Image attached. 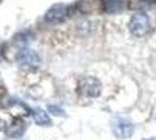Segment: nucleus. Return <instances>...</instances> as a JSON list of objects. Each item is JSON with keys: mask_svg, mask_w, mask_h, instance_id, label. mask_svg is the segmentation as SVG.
Returning a JSON list of instances; mask_svg holds the SVG:
<instances>
[{"mask_svg": "<svg viewBox=\"0 0 156 140\" xmlns=\"http://www.w3.org/2000/svg\"><path fill=\"white\" fill-rule=\"evenodd\" d=\"M124 0H104V9L107 14H119L121 11H124Z\"/></svg>", "mask_w": 156, "mask_h": 140, "instance_id": "423d86ee", "label": "nucleus"}, {"mask_svg": "<svg viewBox=\"0 0 156 140\" xmlns=\"http://www.w3.org/2000/svg\"><path fill=\"white\" fill-rule=\"evenodd\" d=\"M79 91L83 97H88V99H94V97H99L101 92H102V85L98 79L91 77V76H87V77H82L80 82H79Z\"/></svg>", "mask_w": 156, "mask_h": 140, "instance_id": "f03ea898", "label": "nucleus"}, {"mask_svg": "<svg viewBox=\"0 0 156 140\" xmlns=\"http://www.w3.org/2000/svg\"><path fill=\"white\" fill-rule=\"evenodd\" d=\"M31 115H33L34 122L37 125H40V126H50L51 125V119H50L48 112H45V111L40 109V108H34L31 111Z\"/></svg>", "mask_w": 156, "mask_h": 140, "instance_id": "6e6552de", "label": "nucleus"}, {"mask_svg": "<svg viewBox=\"0 0 156 140\" xmlns=\"http://www.w3.org/2000/svg\"><path fill=\"white\" fill-rule=\"evenodd\" d=\"M70 12V8L65 3H56L45 12V22L47 23H60L66 19Z\"/></svg>", "mask_w": 156, "mask_h": 140, "instance_id": "20e7f679", "label": "nucleus"}, {"mask_svg": "<svg viewBox=\"0 0 156 140\" xmlns=\"http://www.w3.org/2000/svg\"><path fill=\"white\" fill-rule=\"evenodd\" d=\"M23 131H25V122L22 119H14L12 123L8 126L6 134L12 138H17V137H20L22 134H23Z\"/></svg>", "mask_w": 156, "mask_h": 140, "instance_id": "0eeeda50", "label": "nucleus"}, {"mask_svg": "<svg viewBox=\"0 0 156 140\" xmlns=\"http://www.w3.org/2000/svg\"><path fill=\"white\" fill-rule=\"evenodd\" d=\"M128 29L135 37H144L150 31V19L145 12L133 14L128 22Z\"/></svg>", "mask_w": 156, "mask_h": 140, "instance_id": "f257e3e1", "label": "nucleus"}, {"mask_svg": "<svg viewBox=\"0 0 156 140\" xmlns=\"http://www.w3.org/2000/svg\"><path fill=\"white\" fill-rule=\"evenodd\" d=\"M19 62H20L22 65H25V66L33 68V66H37V65L40 63V57H39V54H37L36 51H33V50H22V51L19 53Z\"/></svg>", "mask_w": 156, "mask_h": 140, "instance_id": "39448f33", "label": "nucleus"}, {"mask_svg": "<svg viewBox=\"0 0 156 140\" xmlns=\"http://www.w3.org/2000/svg\"><path fill=\"white\" fill-rule=\"evenodd\" d=\"M154 5V0H133V2H130V8L139 9V12H144V9L153 8Z\"/></svg>", "mask_w": 156, "mask_h": 140, "instance_id": "1a4fd4ad", "label": "nucleus"}, {"mask_svg": "<svg viewBox=\"0 0 156 140\" xmlns=\"http://www.w3.org/2000/svg\"><path fill=\"white\" fill-rule=\"evenodd\" d=\"M48 112H51L53 115H57V117H63L65 115V111L60 106H56V105H50L48 106Z\"/></svg>", "mask_w": 156, "mask_h": 140, "instance_id": "9d476101", "label": "nucleus"}, {"mask_svg": "<svg viewBox=\"0 0 156 140\" xmlns=\"http://www.w3.org/2000/svg\"><path fill=\"white\" fill-rule=\"evenodd\" d=\"M5 94H6V91H5L3 88H0V100H2V99L5 97Z\"/></svg>", "mask_w": 156, "mask_h": 140, "instance_id": "9b49d317", "label": "nucleus"}, {"mask_svg": "<svg viewBox=\"0 0 156 140\" xmlns=\"http://www.w3.org/2000/svg\"><path fill=\"white\" fill-rule=\"evenodd\" d=\"M147 140H156V138H147Z\"/></svg>", "mask_w": 156, "mask_h": 140, "instance_id": "f8f14e48", "label": "nucleus"}, {"mask_svg": "<svg viewBox=\"0 0 156 140\" xmlns=\"http://www.w3.org/2000/svg\"><path fill=\"white\" fill-rule=\"evenodd\" d=\"M111 129H113L115 135L119 137V138H128V137L133 135V132H135L133 123L125 117H115L111 120Z\"/></svg>", "mask_w": 156, "mask_h": 140, "instance_id": "7ed1b4c3", "label": "nucleus"}]
</instances>
